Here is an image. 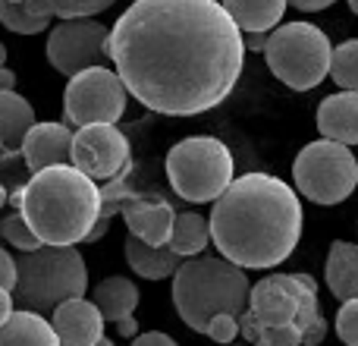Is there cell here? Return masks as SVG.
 Here are the masks:
<instances>
[{"instance_id": "cell-1", "label": "cell", "mask_w": 358, "mask_h": 346, "mask_svg": "<svg viewBox=\"0 0 358 346\" xmlns=\"http://www.w3.org/2000/svg\"><path fill=\"white\" fill-rule=\"evenodd\" d=\"M245 35L223 0H136L110 29V60L155 113L220 107L242 76Z\"/></svg>"}, {"instance_id": "cell-2", "label": "cell", "mask_w": 358, "mask_h": 346, "mask_svg": "<svg viewBox=\"0 0 358 346\" xmlns=\"http://www.w3.org/2000/svg\"><path fill=\"white\" fill-rule=\"evenodd\" d=\"M210 236L220 255L248 271L277 268L302 240V202L292 186L271 173L236 177L214 198Z\"/></svg>"}, {"instance_id": "cell-3", "label": "cell", "mask_w": 358, "mask_h": 346, "mask_svg": "<svg viewBox=\"0 0 358 346\" xmlns=\"http://www.w3.org/2000/svg\"><path fill=\"white\" fill-rule=\"evenodd\" d=\"M38 236L50 246L85 242L104 211V189L76 164L35 170L31 179L10 195Z\"/></svg>"}, {"instance_id": "cell-4", "label": "cell", "mask_w": 358, "mask_h": 346, "mask_svg": "<svg viewBox=\"0 0 358 346\" xmlns=\"http://www.w3.org/2000/svg\"><path fill=\"white\" fill-rule=\"evenodd\" d=\"M245 271L248 268L229 261L227 255L220 258L192 255L189 261H182L173 274V305L185 328L204 334L210 318L220 312L242 315L248 309V296H252Z\"/></svg>"}, {"instance_id": "cell-5", "label": "cell", "mask_w": 358, "mask_h": 346, "mask_svg": "<svg viewBox=\"0 0 358 346\" xmlns=\"http://www.w3.org/2000/svg\"><path fill=\"white\" fill-rule=\"evenodd\" d=\"M16 299L19 305L35 312H54L73 296H85L88 271L82 255L73 246H44L22 252L16 261Z\"/></svg>"}, {"instance_id": "cell-6", "label": "cell", "mask_w": 358, "mask_h": 346, "mask_svg": "<svg viewBox=\"0 0 358 346\" xmlns=\"http://www.w3.org/2000/svg\"><path fill=\"white\" fill-rule=\"evenodd\" d=\"M245 315L261 328H302L305 343H321L327 321L317 305V284L308 274H271L252 286Z\"/></svg>"}, {"instance_id": "cell-7", "label": "cell", "mask_w": 358, "mask_h": 346, "mask_svg": "<svg viewBox=\"0 0 358 346\" xmlns=\"http://www.w3.org/2000/svg\"><path fill=\"white\" fill-rule=\"evenodd\" d=\"M271 73L296 92L317 88L330 76L334 48L330 38L311 22H286L271 32L264 48Z\"/></svg>"}, {"instance_id": "cell-8", "label": "cell", "mask_w": 358, "mask_h": 346, "mask_svg": "<svg viewBox=\"0 0 358 346\" xmlns=\"http://www.w3.org/2000/svg\"><path fill=\"white\" fill-rule=\"evenodd\" d=\"M167 179L182 202H214L233 183V155L214 136H189L167 155Z\"/></svg>"}, {"instance_id": "cell-9", "label": "cell", "mask_w": 358, "mask_h": 346, "mask_svg": "<svg viewBox=\"0 0 358 346\" xmlns=\"http://www.w3.org/2000/svg\"><path fill=\"white\" fill-rule=\"evenodd\" d=\"M296 189L315 205H340L358 186V161L346 142L317 139L305 145L292 164Z\"/></svg>"}, {"instance_id": "cell-10", "label": "cell", "mask_w": 358, "mask_h": 346, "mask_svg": "<svg viewBox=\"0 0 358 346\" xmlns=\"http://www.w3.org/2000/svg\"><path fill=\"white\" fill-rule=\"evenodd\" d=\"M126 95L129 88L120 73L107 69L104 63L88 67L69 76L63 88V120L76 130L88 123H117L126 111Z\"/></svg>"}, {"instance_id": "cell-11", "label": "cell", "mask_w": 358, "mask_h": 346, "mask_svg": "<svg viewBox=\"0 0 358 346\" xmlns=\"http://www.w3.org/2000/svg\"><path fill=\"white\" fill-rule=\"evenodd\" d=\"M110 57V32L92 16L63 19L48 38V60L57 73L76 76Z\"/></svg>"}, {"instance_id": "cell-12", "label": "cell", "mask_w": 358, "mask_h": 346, "mask_svg": "<svg viewBox=\"0 0 358 346\" xmlns=\"http://www.w3.org/2000/svg\"><path fill=\"white\" fill-rule=\"evenodd\" d=\"M73 164L98 183H110L129 170V139L117 130V123L79 126L73 139Z\"/></svg>"}, {"instance_id": "cell-13", "label": "cell", "mask_w": 358, "mask_h": 346, "mask_svg": "<svg viewBox=\"0 0 358 346\" xmlns=\"http://www.w3.org/2000/svg\"><path fill=\"white\" fill-rule=\"evenodd\" d=\"M54 331L60 337V343L66 346H110V340L104 337V312L94 299L85 296H73L66 303H60L54 309Z\"/></svg>"}, {"instance_id": "cell-14", "label": "cell", "mask_w": 358, "mask_h": 346, "mask_svg": "<svg viewBox=\"0 0 358 346\" xmlns=\"http://www.w3.org/2000/svg\"><path fill=\"white\" fill-rule=\"evenodd\" d=\"M120 214H123L129 233L142 236L145 242H155V246H167L170 233H173L176 223V211L170 208V202H164L161 195H136V192H126L120 198Z\"/></svg>"}, {"instance_id": "cell-15", "label": "cell", "mask_w": 358, "mask_h": 346, "mask_svg": "<svg viewBox=\"0 0 358 346\" xmlns=\"http://www.w3.org/2000/svg\"><path fill=\"white\" fill-rule=\"evenodd\" d=\"M73 139L69 123H35L22 139L25 167L35 173L54 164H73Z\"/></svg>"}, {"instance_id": "cell-16", "label": "cell", "mask_w": 358, "mask_h": 346, "mask_svg": "<svg viewBox=\"0 0 358 346\" xmlns=\"http://www.w3.org/2000/svg\"><path fill=\"white\" fill-rule=\"evenodd\" d=\"M94 303L101 305L107 324H113V328L120 331V337L136 340L138 337V321L132 318V312H136V305H138V290H136L132 280H126V277L101 280V284L94 286Z\"/></svg>"}, {"instance_id": "cell-17", "label": "cell", "mask_w": 358, "mask_h": 346, "mask_svg": "<svg viewBox=\"0 0 358 346\" xmlns=\"http://www.w3.org/2000/svg\"><path fill=\"white\" fill-rule=\"evenodd\" d=\"M317 130L336 142L358 145V92L343 88L340 95L324 98L317 107Z\"/></svg>"}, {"instance_id": "cell-18", "label": "cell", "mask_w": 358, "mask_h": 346, "mask_svg": "<svg viewBox=\"0 0 358 346\" xmlns=\"http://www.w3.org/2000/svg\"><path fill=\"white\" fill-rule=\"evenodd\" d=\"M126 261L129 268L145 280H167L170 274L179 271L182 265V255L170 246H155V242H145L142 236L129 233L126 240Z\"/></svg>"}, {"instance_id": "cell-19", "label": "cell", "mask_w": 358, "mask_h": 346, "mask_svg": "<svg viewBox=\"0 0 358 346\" xmlns=\"http://www.w3.org/2000/svg\"><path fill=\"white\" fill-rule=\"evenodd\" d=\"M31 343V346H57L60 337L54 331V321H44V312L19 309L0 324V346Z\"/></svg>"}, {"instance_id": "cell-20", "label": "cell", "mask_w": 358, "mask_h": 346, "mask_svg": "<svg viewBox=\"0 0 358 346\" xmlns=\"http://www.w3.org/2000/svg\"><path fill=\"white\" fill-rule=\"evenodd\" d=\"M324 277H327L330 293H334L340 303L358 296V246L355 242L336 240L334 246H330Z\"/></svg>"}, {"instance_id": "cell-21", "label": "cell", "mask_w": 358, "mask_h": 346, "mask_svg": "<svg viewBox=\"0 0 358 346\" xmlns=\"http://www.w3.org/2000/svg\"><path fill=\"white\" fill-rule=\"evenodd\" d=\"M35 126V111L16 92V88H0V139L6 151L22 148L25 132Z\"/></svg>"}, {"instance_id": "cell-22", "label": "cell", "mask_w": 358, "mask_h": 346, "mask_svg": "<svg viewBox=\"0 0 358 346\" xmlns=\"http://www.w3.org/2000/svg\"><path fill=\"white\" fill-rule=\"evenodd\" d=\"M289 0H223L242 32H271L283 19Z\"/></svg>"}, {"instance_id": "cell-23", "label": "cell", "mask_w": 358, "mask_h": 346, "mask_svg": "<svg viewBox=\"0 0 358 346\" xmlns=\"http://www.w3.org/2000/svg\"><path fill=\"white\" fill-rule=\"evenodd\" d=\"M214 242L210 236V217H201V214H176V223H173V233H170V249H176L182 258H192L198 255L201 249H208Z\"/></svg>"}, {"instance_id": "cell-24", "label": "cell", "mask_w": 358, "mask_h": 346, "mask_svg": "<svg viewBox=\"0 0 358 346\" xmlns=\"http://www.w3.org/2000/svg\"><path fill=\"white\" fill-rule=\"evenodd\" d=\"M29 10L48 13L57 19H73V16H98V13L110 10L117 0H22Z\"/></svg>"}, {"instance_id": "cell-25", "label": "cell", "mask_w": 358, "mask_h": 346, "mask_svg": "<svg viewBox=\"0 0 358 346\" xmlns=\"http://www.w3.org/2000/svg\"><path fill=\"white\" fill-rule=\"evenodd\" d=\"M0 22L16 35H38L50 25L48 13H35L25 4H13V0H0Z\"/></svg>"}, {"instance_id": "cell-26", "label": "cell", "mask_w": 358, "mask_h": 346, "mask_svg": "<svg viewBox=\"0 0 358 346\" xmlns=\"http://www.w3.org/2000/svg\"><path fill=\"white\" fill-rule=\"evenodd\" d=\"M330 76L340 88L358 92V38H349L340 48L334 50V60H330Z\"/></svg>"}, {"instance_id": "cell-27", "label": "cell", "mask_w": 358, "mask_h": 346, "mask_svg": "<svg viewBox=\"0 0 358 346\" xmlns=\"http://www.w3.org/2000/svg\"><path fill=\"white\" fill-rule=\"evenodd\" d=\"M0 236H3L6 242H10L13 249H19V252H31V249L44 246V240L31 230V223L25 221V214L19 211V214H10L0 221Z\"/></svg>"}, {"instance_id": "cell-28", "label": "cell", "mask_w": 358, "mask_h": 346, "mask_svg": "<svg viewBox=\"0 0 358 346\" xmlns=\"http://www.w3.org/2000/svg\"><path fill=\"white\" fill-rule=\"evenodd\" d=\"M336 337L349 346H358V296L346 299L336 315Z\"/></svg>"}, {"instance_id": "cell-29", "label": "cell", "mask_w": 358, "mask_h": 346, "mask_svg": "<svg viewBox=\"0 0 358 346\" xmlns=\"http://www.w3.org/2000/svg\"><path fill=\"white\" fill-rule=\"evenodd\" d=\"M204 334H208L210 340H217V343H229V340H236V337L242 334V321H239V315L220 312V315L210 318V324H208Z\"/></svg>"}, {"instance_id": "cell-30", "label": "cell", "mask_w": 358, "mask_h": 346, "mask_svg": "<svg viewBox=\"0 0 358 346\" xmlns=\"http://www.w3.org/2000/svg\"><path fill=\"white\" fill-rule=\"evenodd\" d=\"M16 277H19V268L13 261V255L6 249H0V286L6 290H16Z\"/></svg>"}, {"instance_id": "cell-31", "label": "cell", "mask_w": 358, "mask_h": 346, "mask_svg": "<svg viewBox=\"0 0 358 346\" xmlns=\"http://www.w3.org/2000/svg\"><path fill=\"white\" fill-rule=\"evenodd\" d=\"M151 343H161V346H173V337L161 334V331H148V334H138L136 346H151Z\"/></svg>"}, {"instance_id": "cell-32", "label": "cell", "mask_w": 358, "mask_h": 346, "mask_svg": "<svg viewBox=\"0 0 358 346\" xmlns=\"http://www.w3.org/2000/svg\"><path fill=\"white\" fill-rule=\"evenodd\" d=\"M296 10H302V13H317V10H327V6H334L336 0H289Z\"/></svg>"}, {"instance_id": "cell-33", "label": "cell", "mask_w": 358, "mask_h": 346, "mask_svg": "<svg viewBox=\"0 0 358 346\" xmlns=\"http://www.w3.org/2000/svg\"><path fill=\"white\" fill-rule=\"evenodd\" d=\"M13 299H16V293L6 290V286H0V324H3L6 318L16 312V309H13Z\"/></svg>"}, {"instance_id": "cell-34", "label": "cell", "mask_w": 358, "mask_h": 346, "mask_svg": "<svg viewBox=\"0 0 358 346\" xmlns=\"http://www.w3.org/2000/svg\"><path fill=\"white\" fill-rule=\"evenodd\" d=\"M267 38H271V32H245V48L248 50H261V54H264Z\"/></svg>"}, {"instance_id": "cell-35", "label": "cell", "mask_w": 358, "mask_h": 346, "mask_svg": "<svg viewBox=\"0 0 358 346\" xmlns=\"http://www.w3.org/2000/svg\"><path fill=\"white\" fill-rule=\"evenodd\" d=\"M0 88H16V73L6 67H0Z\"/></svg>"}, {"instance_id": "cell-36", "label": "cell", "mask_w": 358, "mask_h": 346, "mask_svg": "<svg viewBox=\"0 0 358 346\" xmlns=\"http://www.w3.org/2000/svg\"><path fill=\"white\" fill-rule=\"evenodd\" d=\"M6 202H10V195H6V189H3V186H0V208H3Z\"/></svg>"}, {"instance_id": "cell-37", "label": "cell", "mask_w": 358, "mask_h": 346, "mask_svg": "<svg viewBox=\"0 0 358 346\" xmlns=\"http://www.w3.org/2000/svg\"><path fill=\"white\" fill-rule=\"evenodd\" d=\"M0 67H6V48H3V41H0Z\"/></svg>"}, {"instance_id": "cell-38", "label": "cell", "mask_w": 358, "mask_h": 346, "mask_svg": "<svg viewBox=\"0 0 358 346\" xmlns=\"http://www.w3.org/2000/svg\"><path fill=\"white\" fill-rule=\"evenodd\" d=\"M346 4H349V10H352L355 16H358V0H346Z\"/></svg>"}, {"instance_id": "cell-39", "label": "cell", "mask_w": 358, "mask_h": 346, "mask_svg": "<svg viewBox=\"0 0 358 346\" xmlns=\"http://www.w3.org/2000/svg\"><path fill=\"white\" fill-rule=\"evenodd\" d=\"M0 151H3V139H0Z\"/></svg>"}, {"instance_id": "cell-40", "label": "cell", "mask_w": 358, "mask_h": 346, "mask_svg": "<svg viewBox=\"0 0 358 346\" xmlns=\"http://www.w3.org/2000/svg\"><path fill=\"white\" fill-rule=\"evenodd\" d=\"M13 4H22V0H13Z\"/></svg>"}]
</instances>
